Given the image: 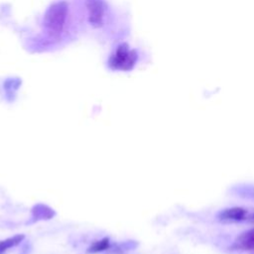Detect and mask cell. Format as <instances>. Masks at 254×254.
<instances>
[{
	"instance_id": "obj_7",
	"label": "cell",
	"mask_w": 254,
	"mask_h": 254,
	"mask_svg": "<svg viewBox=\"0 0 254 254\" xmlns=\"http://www.w3.org/2000/svg\"><path fill=\"white\" fill-rule=\"evenodd\" d=\"M24 238L25 236L23 234H16L12 237L0 240V254H3L8 249L19 245L24 240Z\"/></svg>"
},
{
	"instance_id": "obj_2",
	"label": "cell",
	"mask_w": 254,
	"mask_h": 254,
	"mask_svg": "<svg viewBox=\"0 0 254 254\" xmlns=\"http://www.w3.org/2000/svg\"><path fill=\"white\" fill-rule=\"evenodd\" d=\"M137 61V54L134 50H130L127 44H121L115 53L110 57L108 64L115 70H130L133 68Z\"/></svg>"
},
{
	"instance_id": "obj_3",
	"label": "cell",
	"mask_w": 254,
	"mask_h": 254,
	"mask_svg": "<svg viewBox=\"0 0 254 254\" xmlns=\"http://www.w3.org/2000/svg\"><path fill=\"white\" fill-rule=\"evenodd\" d=\"M85 6L88 11L89 23L95 28L101 27L103 25L104 16V6L102 0H86Z\"/></svg>"
},
{
	"instance_id": "obj_9",
	"label": "cell",
	"mask_w": 254,
	"mask_h": 254,
	"mask_svg": "<svg viewBox=\"0 0 254 254\" xmlns=\"http://www.w3.org/2000/svg\"><path fill=\"white\" fill-rule=\"evenodd\" d=\"M137 246V243H134L133 241H126V242H122L120 244H117L114 246V248H112L111 253L113 254H124L127 251L135 248Z\"/></svg>"
},
{
	"instance_id": "obj_8",
	"label": "cell",
	"mask_w": 254,
	"mask_h": 254,
	"mask_svg": "<svg viewBox=\"0 0 254 254\" xmlns=\"http://www.w3.org/2000/svg\"><path fill=\"white\" fill-rule=\"evenodd\" d=\"M111 247V244H110V240L108 237H104L100 240H97V241H94L88 248H87V253H99V252H102V251H105V250H109Z\"/></svg>"
},
{
	"instance_id": "obj_1",
	"label": "cell",
	"mask_w": 254,
	"mask_h": 254,
	"mask_svg": "<svg viewBox=\"0 0 254 254\" xmlns=\"http://www.w3.org/2000/svg\"><path fill=\"white\" fill-rule=\"evenodd\" d=\"M67 15V4L64 1L54 3L46 12L44 24L52 36H59L64 26Z\"/></svg>"
},
{
	"instance_id": "obj_6",
	"label": "cell",
	"mask_w": 254,
	"mask_h": 254,
	"mask_svg": "<svg viewBox=\"0 0 254 254\" xmlns=\"http://www.w3.org/2000/svg\"><path fill=\"white\" fill-rule=\"evenodd\" d=\"M56 215V212L53 208L50 206L43 204V203H38L34 205L32 208V219L31 222H37L40 220H48L53 218Z\"/></svg>"
},
{
	"instance_id": "obj_10",
	"label": "cell",
	"mask_w": 254,
	"mask_h": 254,
	"mask_svg": "<svg viewBox=\"0 0 254 254\" xmlns=\"http://www.w3.org/2000/svg\"><path fill=\"white\" fill-rule=\"evenodd\" d=\"M249 218H251V219H252V220H254V214H252V215H250V216H249Z\"/></svg>"
},
{
	"instance_id": "obj_4",
	"label": "cell",
	"mask_w": 254,
	"mask_h": 254,
	"mask_svg": "<svg viewBox=\"0 0 254 254\" xmlns=\"http://www.w3.org/2000/svg\"><path fill=\"white\" fill-rule=\"evenodd\" d=\"M231 248L242 251L254 250V228L240 233L234 240Z\"/></svg>"
},
{
	"instance_id": "obj_5",
	"label": "cell",
	"mask_w": 254,
	"mask_h": 254,
	"mask_svg": "<svg viewBox=\"0 0 254 254\" xmlns=\"http://www.w3.org/2000/svg\"><path fill=\"white\" fill-rule=\"evenodd\" d=\"M218 218L223 221H240L246 219L247 209L240 206L228 207L218 213Z\"/></svg>"
}]
</instances>
